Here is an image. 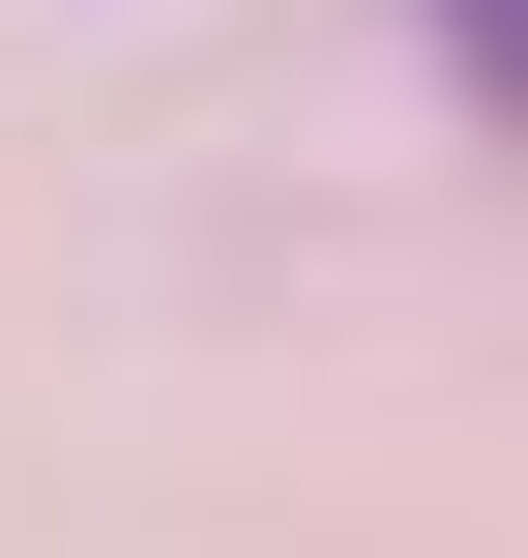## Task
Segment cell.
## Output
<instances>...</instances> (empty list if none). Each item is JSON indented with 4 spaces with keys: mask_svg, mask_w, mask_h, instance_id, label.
I'll list each match as a JSON object with an SVG mask.
<instances>
[{
    "mask_svg": "<svg viewBox=\"0 0 528 558\" xmlns=\"http://www.w3.org/2000/svg\"><path fill=\"white\" fill-rule=\"evenodd\" d=\"M412 29H441V88H470V118H528V0H412Z\"/></svg>",
    "mask_w": 528,
    "mask_h": 558,
    "instance_id": "cell-1",
    "label": "cell"
}]
</instances>
